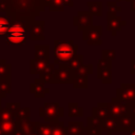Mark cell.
I'll list each match as a JSON object with an SVG mask.
<instances>
[{
    "instance_id": "obj_1",
    "label": "cell",
    "mask_w": 135,
    "mask_h": 135,
    "mask_svg": "<svg viewBox=\"0 0 135 135\" xmlns=\"http://www.w3.org/2000/svg\"><path fill=\"white\" fill-rule=\"evenodd\" d=\"M5 5L7 17L13 16H32L38 17L45 9L43 0H1Z\"/></svg>"
},
{
    "instance_id": "obj_2",
    "label": "cell",
    "mask_w": 135,
    "mask_h": 135,
    "mask_svg": "<svg viewBox=\"0 0 135 135\" xmlns=\"http://www.w3.org/2000/svg\"><path fill=\"white\" fill-rule=\"evenodd\" d=\"M78 52V45L73 40L54 41V63H68Z\"/></svg>"
},
{
    "instance_id": "obj_3",
    "label": "cell",
    "mask_w": 135,
    "mask_h": 135,
    "mask_svg": "<svg viewBox=\"0 0 135 135\" xmlns=\"http://www.w3.org/2000/svg\"><path fill=\"white\" fill-rule=\"evenodd\" d=\"M26 28L18 20H9V27L6 33L7 43L22 45L26 41Z\"/></svg>"
},
{
    "instance_id": "obj_4",
    "label": "cell",
    "mask_w": 135,
    "mask_h": 135,
    "mask_svg": "<svg viewBox=\"0 0 135 135\" xmlns=\"http://www.w3.org/2000/svg\"><path fill=\"white\" fill-rule=\"evenodd\" d=\"M39 116L44 119V122H57L64 116V109L58 102H45L39 108Z\"/></svg>"
},
{
    "instance_id": "obj_5",
    "label": "cell",
    "mask_w": 135,
    "mask_h": 135,
    "mask_svg": "<svg viewBox=\"0 0 135 135\" xmlns=\"http://www.w3.org/2000/svg\"><path fill=\"white\" fill-rule=\"evenodd\" d=\"M75 77L74 71L62 66L60 64L55 68L52 75V84H70L73 81V78Z\"/></svg>"
},
{
    "instance_id": "obj_6",
    "label": "cell",
    "mask_w": 135,
    "mask_h": 135,
    "mask_svg": "<svg viewBox=\"0 0 135 135\" xmlns=\"http://www.w3.org/2000/svg\"><path fill=\"white\" fill-rule=\"evenodd\" d=\"M102 26L101 25H91L82 30V40L89 45H101L102 44Z\"/></svg>"
},
{
    "instance_id": "obj_7",
    "label": "cell",
    "mask_w": 135,
    "mask_h": 135,
    "mask_svg": "<svg viewBox=\"0 0 135 135\" xmlns=\"http://www.w3.org/2000/svg\"><path fill=\"white\" fill-rule=\"evenodd\" d=\"M115 98L129 104L135 102V83H121L120 86L116 89Z\"/></svg>"
},
{
    "instance_id": "obj_8",
    "label": "cell",
    "mask_w": 135,
    "mask_h": 135,
    "mask_svg": "<svg viewBox=\"0 0 135 135\" xmlns=\"http://www.w3.org/2000/svg\"><path fill=\"white\" fill-rule=\"evenodd\" d=\"M109 111H110V116L120 118L126 114L130 113V105L129 103L119 101L115 97H113L109 102Z\"/></svg>"
},
{
    "instance_id": "obj_9",
    "label": "cell",
    "mask_w": 135,
    "mask_h": 135,
    "mask_svg": "<svg viewBox=\"0 0 135 135\" xmlns=\"http://www.w3.org/2000/svg\"><path fill=\"white\" fill-rule=\"evenodd\" d=\"M93 24V15L88 11H79L73 17V25L77 27L78 31H82Z\"/></svg>"
},
{
    "instance_id": "obj_10",
    "label": "cell",
    "mask_w": 135,
    "mask_h": 135,
    "mask_svg": "<svg viewBox=\"0 0 135 135\" xmlns=\"http://www.w3.org/2000/svg\"><path fill=\"white\" fill-rule=\"evenodd\" d=\"M127 22L119 15H109L107 14V30L111 33L112 36H116L118 32L121 31Z\"/></svg>"
},
{
    "instance_id": "obj_11",
    "label": "cell",
    "mask_w": 135,
    "mask_h": 135,
    "mask_svg": "<svg viewBox=\"0 0 135 135\" xmlns=\"http://www.w3.org/2000/svg\"><path fill=\"white\" fill-rule=\"evenodd\" d=\"M44 24L43 20H34L28 28L30 32V39L32 41H43L44 38Z\"/></svg>"
},
{
    "instance_id": "obj_12",
    "label": "cell",
    "mask_w": 135,
    "mask_h": 135,
    "mask_svg": "<svg viewBox=\"0 0 135 135\" xmlns=\"http://www.w3.org/2000/svg\"><path fill=\"white\" fill-rule=\"evenodd\" d=\"M101 119L89 116L86 118V126L84 127V132L86 135H102L103 132L101 130Z\"/></svg>"
},
{
    "instance_id": "obj_13",
    "label": "cell",
    "mask_w": 135,
    "mask_h": 135,
    "mask_svg": "<svg viewBox=\"0 0 135 135\" xmlns=\"http://www.w3.org/2000/svg\"><path fill=\"white\" fill-rule=\"evenodd\" d=\"M44 84L45 83L40 78H36L34 80V82H32L30 84V92L36 98H43L45 96V94H47L50 92V90L47 88H45Z\"/></svg>"
},
{
    "instance_id": "obj_14",
    "label": "cell",
    "mask_w": 135,
    "mask_h": 135,
    "mask_svg": "<svg viewBox=\"0 0 135 135\" xmlns=\"http://www.w3.org/2000/svg\"><path fill=\"white\" fill-rule=\"evenodd\" d=\"M92 116L98 119H104L110 116L109 102H98L95 107L92 108Z\"/></svg>"
},
{
    "instance_id": "obj_15",
    "label": "cell",
    "mask_w": 135,
    "mask_h": 135,
    "mask_svg": "<svg viewBox=\"0 0 135 135\" xmlns=\"http://www.w3.org/2000/svg\"><path fill=\"white\" fill-rule=\"evenodd\" d=\"M101 130L102 132H119V118L108 116L107 118L102 119L101 122Z\"/></svg>"
},
{
    "instance_id": "obj_16",
    "label": "cell",
    "mask_w": 135,
    "mask_h": 135,
    "mask_svg": "<svg viewBox=\"0 0 135 135\" xmlns=\"http://www.w3.org/2000/svg\"><path fill=\"white\" fill-rule=\"evenodd\" d=\"M49 60H44V59H37V58H33L30 60V73L31 74H42L46 68V65L49 64Z\"/></svg>"
},
{
    "instance_id": "obj_17",
    "label": "cell",
    "mask_w": 135,
    "mask_h": 135,
    "mask_svg": "<svg viewBox=\"0 0 135 135\" xmlns=\"http://www.w3.org/2000/svg\"><path fill=\"white\" fill-rule=\"evenodd\" d=\"M135 128V116L132 114H126L119 118V132L131 131Z\"/></svg>"
},
{
    "instance_id": "obj_18",
    "label": "cell",
    "mask_w": 135,
    "mask_h": 135,
    "mask_svg": "<svg viewBox=\"0 0 135 135\" xmlns=\"http://www.w3.org/2000/svg\"><path fill=\"white\" fill-rule=\"evenodd\" d=\"M65 129L70 135H84V124L82 121H69Z\"/></svg>"
},
{
    "instance_id": "obj_19",
    "label": "cell",
    "mask_w": 135,
    "mask_h": 135,
    "mask_svg": "<svg viewBox=\"0 0 135 135\" xmlns=\"http://www.w3.org/2000/svg\"><path fill=\"white\" fill-rule=\"evenodd\" d=\"M34 58L49 60L50 58V47L46 44H36L34 47Z\"/></svg>"
},
{
    "instance_id": "obj_20",
    "label": "cell",
    "mask_w": 135,
    "mask_h": 135,
    "mask_svg": "<svg viewBox=\"0 0 135 135\" xmlns=\"http://www.w3.org/2000/svg\"><path fill=\"white\" fill-rule=\"evenodd\" d=\"M31 117V109L30 108H19L15 114H14V120L18 122H23L26 120H30Z\"/></svg>"
},
{
    "instance_id": "obj_21",
    "label": "cell",
    "mask_w": 135,
    "mask_h": 135,
    "mask_svg": "<svg viewBox=\"0 0 135 135\" xmlns=\"http://www.w3.org/2000/svg\"><path fill=\"white\" fill-rule=\"evenodd\" d=\"M16 126L17 121L15 120L0 121V135H11L16 129Z\"/></svg>"
},
{
    "instance_id": "obj_22",
    "label": "cell",
    "mask_w": 135,
    "mask_h": 135,
    "mask_svg": "<svg viewBox=\"0 0 135 135\" xmlns=\"http://www.w3.org/2000/svg\"><path fill=\"white\" fill-rule=\"evenodd\" d=\"M60 65L62 66H65V68H69L73 71H75L76 69H78L80 65L83 64V55L81 54H76L68 63H59ZM58 65V64H57Z\"/></svg>"
},
{
    "instance_id": "obj_23",
    "label": "cell",
    "mask_w": 135,
    "mask_h": 135,
    "mask_svg": "<svg viewBox=\"0 0 135 135\" xmlns=\"http://www.w3.org/2000/svg\"><path fill=\"white\" fill-rule=\"evenodd\" d=\"M89 12L93 16L101 17L102 16V2L101 1H88L86 2Z\"/></svg>"
},
{
    "instance_id": "obj_24",
    "label": "cell",
    "mask_w": 135,
    "mask_h": 135,
    "mask_svg": "<svg viewBox=\"0 0 135 135\" xmlns=\"http://www.w3.org/2000/svg\"><path fill=\"white\" fill-rule=\"evenodd\" d=\"M68 116L69 117H82L83 116V109L77 102H69L68 104Z\"/></svg>"
},
{
    "instance_id": "obj_25",
    "label": "cell",
    "mask_w": 135,
    "mask_h": 135,
    "mask_svg": "<svg viewBox=\"0 0 135 135\" xmlns=\"http://www.w3.org/2000/svg\"><path fill=\"white\" fill-rule=\"evenodd\" d=\"M52 122H39L36 121L35 132L38 135H51Z\"/></svg>"
},
{
    "instance_id": "obj_26",
    "label": "cell",
    "mask_w": 135,
    "mask_h": 135,
    "mask_svg": "<svg viewBox=\"0 0 135 135\" xmlns=\"http://www.w3.org/2000/svg\"><path fill=\"white\" fill-rule=\"evenodd\" d=\"M97 78L101 80V83L110 84L112 82V69H105L97 72Z\"/></svg>"
},
{
    "instance_id": "obj_27",
    "label": "cell",
    "mask_w": 135,
    "mask_h": 135,
    "mask_svg": "<svg viewBox=\"0 0 135 135\" xmlns=\"http://www.w3.org/2000/svg\"><path fill=\"white\" fill-rule=\"evenodd\" d=\"M93 73V65L91 63H88V64H82L80 65L78 69H76L74 71V74L75 76H84V77H88L90 74Z\"/></svg>"
},
{
    "instance_id": "obj_28",
    "label": "cell",
    "mask_w": 135,
    "mask_h": 135,
    "mask_svg": "<svg viewBox=\"0 0 135 135\" xmlns=\"http://www.w3.org/2000/svg\"><path fill=\"white\" fill-rule=\"evenodd\" d=\"M74 89H86L89 85L88 77L84 76H75L71 83Z\"/></svg>"
},
{
    "instance_id": "obj_29",
    "label": "cell",
    "mask_w": 135,
    "mask_h": 135,
    "mask_svg": "<svg viewBox=\"0 0 135 135\" xmlns=\"http://www.w3.org/2000/svg\"><path fill=\"white\" fill-rule=\"evenodd\" d=\"M12 65L5 59H0V78H11Z\"/></svg>"
},
{
    "instance_id": "obj_30",
    "label": "cell",
    "mask_w": 135,
    "mask_h": 135,
    "mask_svg": "<svg viewBox=\"0 0 135 135\" xmlns=\"http://www.w3.org/2000/svg\"><path fill=\"white\" fill-rule=\"evenodd\" d=\"M46 6L51 12H63L64 9V4L62 0H49Z\"/></svg>"
},
{
    "instance_id": "obj_31",
    "label": "cell",
    "mask_w": 135,
    "mask_h": 135,
    "mask_svg": "<svg viewBox=\"0 0 135 135\" xmlns=\"http://www.w3.org/2000/svg\"><path fill=\"white\" fill-rule=\"evenodd\" d=\"M11 93V78H0V95L4 98Z\"/></svg>"
},
{
    "instance_id": "obj_32",
    "label": "cell",
    "mask_w": 135,
    "mask_h": 135,
    "mask_svg": "<svg viewBox=\"0 0 135 135\" xmlns=\"http://www.w3.org/2000/svg\"><path fill=\"white\" fill-rule=\"evenodd\" d=\"M66 132L65 124L62 121H57V122H52V131L51 135H62Z\"/></svg>"
},
{
    "instance_id": "obj_33",
    "label": "cell",
    "mask_w": 135,
    "mask_h": 135,
    "mask_svg": "<svg viewBox=\"0 0 135 135\" xmlns=\"http://www.w3.org/2000/svg\"><path fill=\"white\" fill-rule=\"evenodd\" d=\"M107 7H108V13L109 15H118L119 12H121V6L117 4L115 1H108L107 2Z\"/></svg>"
},
{
    "instance_id": "obj_34",
    "label": "cell",
    "mask_w": 135,
    "mask_h": 135,
    "mask_svg": "<svg viewBox=\"0 0 135 135\" xmlns=\"http://www.w3.org/2000/svg\"><path fill=\"white\" fill-rule=\"evenodd\" d=\"M9 27V18L7 16H0V35H6Z\"/></svg>"
},
{
    "instance_id": "obj_35",
    "label": "cell",
    "mask_w": 135,
    "mask_h": 135,
    "mask_svg": "<svg viewBox=\"0 0 135 135\" xmlns=\"http://www.w3.org/2000/svg\"><path fill=\"white\" fill-rule=\"evenodd\" d=\"M105 69H112V61L105 59V58H100L98 60V64H97V72L105 70Z\"/></svg>"
},
{
    "instance_id": "obj_36",
    "label": "cell",
    "mask_w": 135,
    "mask_h": 135,
    "mask_svg": "<svg viewBox=\"0 0 135 135\" xmlns=\"http://www.w3.org/2000/svg\"><path fill=\"white\" fill-rule=\"evenodd\" d=\"M101 57L105 58L110 61H113L116 58V51L115 50H102L101 51Z\"/></svg>"
},
{
    "instance_id": "obj_37",
    "label": "cell",
    "mask_w": 135,
    "mask_h": 135,
    "mask_svg": "<svg viewBox=\"0 0 135 135\" xmlns=\"http://www.w3.org/2000/svg\"><path fill=\"white\" fill-rule=\"evenodd\" d=\"M130 64H131L130 73H131L132 75H135V59H131V60H130Z\"/></svg>"
},
{
    "instance_id": "obj_38",
    "label": "cell",
    "mask_w": 135,
    "mask_h": 135,
    "mask_svg": "<svg viewBox=\"0 0 135 135\" xmlns=\"http://www.w3.org/2000/svg\"><path fill=\"white\" fill-rule=\"evenodd\" d=\"M129 105H130V114L135 116V102H132Z\"/></svg>"
},
{
    "instance_id": "obj_39",
    "label": "cell",
    "mask_w": 135,
    "mask_h": 135,
    "mask_svg": "<svg viewBox=\"0 0 135 135\" xmlns=\"http://www.w3.org/2000/svg\"><path fill=\"white\" fill-rule=\"evenodd\" d=\"M62 2H63L64 5H68V6H70V7H73V5H74L73 0H62Z\"/></svg>"
},
{
    "instance_id": "obj_40",
    "label": "cell",
    "mask_w": 135,
    "mask_h": 135,
    "mask_svg": "<svg viewBox=\"0 0 135 135\" xmlns=\"http://www.w3.org/2000/svg\"><path fill=\"white\" fill-rule=\"evenodd\" d=\"M131 5H130V9L131 12H134L135 13V0H131Z\"/></svg>"
},
{
    "instance_id": "obj_41",
    "label": "cell",
    "mask_w": 135,
    "mask_h": 135,
    "mask_svg": "<svg viewBox=\"0 0 135 135\" xmlns=\"http://www.w3.org/2000/svg\"><path fill=\"white\" fill-rule=\"evenodd\" d=\"M0 12H5V5L1 0H0Z\"/></svg>"
},
{
    "instance_id": "obj_42",
    "label": "cell",
    "mask_w": 135,
    "mask_h": 135,
    "mask_svg": "<svg viewBox=\"0 0 135 135\" xmlns=\"http://www.w3.org/2000/svg\"><path fill=\"white\" fill-rule=\"evenodd\" d=\"M130 132H131V134H130V135H135V128H134V129H132Z\"/></svg>"
},
{
    "instance_id": "obj_43",
    "label": "cell",
    "mask_w": 135,
    "mask_h": 135,
    "mask_svg": "<svg viewBox=\"0 0 135 135\" xmlns=\"http://www.w3.org/2000/svg\"><path fill=\"white\" fill-rule=\"evenodd\" d=\"M2 98H3V97L0 95V108H1V101H2Z\"/></svg>"
},
{
    "instance_id": "obj_44",
    "label": "cell",
    "mask_w": 135,
    "mask_h": 135,
    "mask_svg": "<svg viewBox=\"0 0 135 135\" xmlns=\"http://www.w3.org/2000/svg\"><path fill=\"white\" fill-rule=\"evenodd\" d=\"M121 1H131V0H117V2H121Z\"/></svg>"
},
{
    "instance_id": "obj_45",
    "label": "cell",
    "mask_w": 135,
    "mask_h": 135,
    "mask_svg": "<svg viewBox=\"0 0 135 135\" xmlns=\"http://www.w3.org/2000/svg\"><path fill=\"white\" fill-rule=\"evenodd\" d=\"M28 135H38L36 132H34V133H31V134H28Z\"/></svg>"
},
{
    "instance_id": "obj_46",
    "label": "cell",
    "mask_w": 135,
    "mask_h": 135,
    "mask_svg": "<svg viewBox=\"0 0 135 135\" xmlns=\"http://www.w3.org/2000/svg\"><path fill=\"white\" fill-rule=\"evenodd\" d=\"M43 1H44V4H45V6H46V3H47V1H49V0H43Z\"/></svg>"
},
{
    "instance_id": "obj_47",
    "label": "cell",
    "mask_w": 135,
    "mask_h": 135,
    "mask_svg": "<svg viewBox=\"0 0 135 135\" xmlns=\"http://www.w3.org/2000/svg\"><path fill=\"white\" fill-rule=\"evenodd\" d=\"M62 135H70V134H69L68 132H65V133H64V134H62Z\"/></svg>"
}]
</instances>
